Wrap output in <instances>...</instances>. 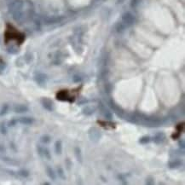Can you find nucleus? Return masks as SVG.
I'll return each mask as SVG.
<instances>
[{"mask_svg": "<svg viewBox=\"0 0 185 185\" xmlns=\"http://www.w3.org/2000/svg\"><path fill=\"white\" fill-rule=\"evenodd\" d=\"M46 173H47V176L53 181H55L56 179V175L54 171V170L51 168V167H46Z\"/></svg>", "mask_w": 185, "mask_h": 185, "instance_id": "obj_11", "label": "nucleus"}, {"mask_svg": "<svg viewBox=\"0 0 185 185\" xmlns=\"http://www.w3.org/2000/svg\"><path fill=\"white\" fill-rule=\"evenodd\" d=\"M14 111L18 113H26L29 110V108L25 105V104H16L13 108Z\"/></svg>", "mask_w": 185, "mask_h": 185, "instance_id": "obj_8", "label": "nucleus"}, {"mask_svg": "<svg viewBox=\"0 0 185 185\" xmlns=\"http://www.w3.org/2000/svg\"><path fill=\"white\" fill-rule=\"evenodd\" d=\"M9 109H10V106L9 104L5 103L2 106V108L0 109V116H3L5 115L8 112H9Z\"/></svg>", "mask_w": 185, "mask_h": 185, "instance_id": "obj_16", "label": "nucleus"}, {"mask_svg": "<svg viewBox=\"0 0 185 185\" xmlns=\"http://www.w3.org/2000/svg\"><path fill=\"white\" fill-rule=\"evenodd\" d=\"M154 178L152 177H148V178H147V180H146V184H154Z\"/></svg>", "mask_w": 185, "mask_h": 185, "instance_id": "obj_26", "label": "nucleus"}, {"mask_svg": "<svg viewBox=\"0 0 185 185\" xmlns=\"http://www.w3.org/2000/svg\"><path fill=\"white\" fill-rule=\"evenodd\" d=\"M0 133L5 135L7 133V126H5V124L3 122L0 123Z\"/></svg>", "mask_w": 185, "mask_h": 185, "instance_id": "obj_21", "label": "nucleus"}, {"mask_svg": "<svg viewBox=\"0 0 185 185\" xmlns=\"http://www.w3.org/2000/svg\"><path fill=\"white\" fill-rule=\"evenodd\" d=\"M122 21H123V24L126 27H130L134 23L135 17L130 12H126L122 16Z\"/></svg>", "mask_w": 185, "mask_h": 185, "instance_id": "obj_5", "label": "nucleus"}, {"mask_svg": "<svg viewBox=\"0 0 185 185\" xmlns=\"http://www.w3.org/2000/svg\"><path fill=\"white\" fill-rule=\"evenodd\" d=\"M5 151V148H3V146L0 145V152H4Z\"/></svg>", "mask_w": 185, "mask_h": 185, "instance_id": "obj_28", "label": "nucleus"}, {"mask_svg": "<svg viewBox=\"0 0 185 185\" xmlns=\"http://www.w3.org/2000/svg\"><path fill=\"white\" fill-rule=\"evenodd\" d=\"M17 174H18L20 177H25V178H26V177H27L29 176V171H27V170H25V169H21V170L18 171Z\"/></svg>", "mask_w": 185, "mask_h": 185, "instance_id": "obj_18", "label": "nucleus"}, {"mask_svg": "<svg viewBox=\"0 0 185 185\" xmlns=\"http://www.w3.org/2000/svg\"><path fill=\"white\" fill-rule=\"evenodd\" d=\"M56 99L59 101L69 102H73L74 101V97L72 96L68 91H60L56 94Z\"/></svg>", "mask_w": 185, "mask_h": 185, "instance_id": "obj_2", "label": "nucleus"}, {"mask_svg": "<svg viewBox=\"0 0 185 185\" xmlns=\"http://www.w3.org/2000/svg\"><path fill=\"white\" fill-rule=\"evenodd\" d=\"M41 104H42V106L44 107V109H46L47 111L49 112H52L55 109L54 102L51 99H49L47 97H43L41 99Z\"/></svg>", "mask_w": 185, "mask_h": 185, "instance_id": "obj_4", "label": "nucleus"}, {"mask_svg": "<svg viewBox=\"0 0 185 185\" xmlns=\"http://www.w3.org/2000/svg\"><path fill=\"white\" fill-rule=\"evenodd\" d=\"M166 138H167V137H166L165 133H163V132H159V133H157V134L154 137L153 140H154V142L156 144H160V143H162L165 142Z\"/></svg>", "mask_w": 185, "mask_h": 185, "instance_id": "obj_7", "label": "nucleus"}, {"mask_svg": "<svg viewBox=\"0 0 185 185\" xmlns=\"http://www.w3.org/2000/svg\"><path fill=\"white\" fill-rule=\"evenodd\" d=\"M183 129H184V123H182V124H179L177 126V130H178V132L180 133L182 130H183Z\"/></svg>", "mask_w": 185, "mask_h": 185, "instance_id": "obj_27", "label": "nucleus"}, {"mask_svg": "<svg viewBox=\"0 0 185 185\" xmlns=\"http://www.w3.org/2000/svg\"><path fill=\"white\" fill-rule=\"evenodd\" d=\"M83 113H84L85 114H86V115H91V114H92L93 113H94V109H92L91 107H86V108L83 110Z\"/></svg>", "mask_w": 185, "mask_h": 185, "instance_id": "obj_22", "label": "nucleus"}, {"mask_svg": "<svg viewBox=\"0 0 185 185\" xmlns=\"http://www.w3.org/2000/svg\"><path fill=\"white\" fill-rule=\"evenodd\" d=\"M74 153H75V156H76V159L79 162V163H83V155H82V153H81V150L79 147H76L74 148Z\"/></svg>", "mask_w": 185, "mask_h": 185, "instance_id": "obj_12", "label": "nucleus"}, {"mask_svg": "<svg viewBox=\"0 0 185 185\" xmlns=\"http://www.w3.org/2000/svg\"><path fill=\"white\" fill-rule=\"evenodd\" d=\"M18 122L22 124V125L30 126V125H33L34 123V119L30 118V117H21V118L18 119Z\"/></svg>", "mask_w": 185, "mask_h": 185, "instance_id": "obj_10", "label": "nucleus"}, {"mask_svg": "<svg viewBox=\"0 0 185 185\" xmlns=\"http://www.w3.org/2000/svg\"><path fill=\"white\" fill-rule=\"evenodd\" d=\"M57 173H58V176H59L61 179H63V180L66 179V176H65L64 171H63V169H62L61 167H58V168H57Z\"/></svg>", "mask_w": 185, "mask_h": 185, "instance_id": "obj_20", "label": "nucleus"}, {"mask_svg": "<svg viewBox=\"0 0 185 185\" xmlns=\"http://www.w3.org/2000/svg\"><path fill=\"white\" fill-rule=\"evenodd\" d=\"M81 80H82V78L79 75H74V77H73V81H74V83H79Z\"/></svg>", "mask_w": 185, "mask_h": 185, "instance_id": "obj_24", "label": "nucleus"}, {"mask_svg": "<svg viewBox=\"0 0 185 185\" xmlns=\"http://www.w3.org/2000/svg\"><path fill=\"white\" fill-rule=\"evenodd\" d=\"M51 137L49 135H43L40 137V142L44 144H48L51 143Z\"/></svg>", "mask_w": 185, "mask_h": 185, "instance_id": "obj_15", "label": "nucleus"}, {"mask_svg": "<svg viewBox=\"0 0 185 185\" xmlns=\"http://www.w3.org/2000/svg\"><path fill=\"white\" fill-rule=\"evenodd\" d=\"M47 79H48L47 75L44 74L38 73L34 76V80L39 86H44L46 85Z\"/></svg>", "mask_w": 185, "mask_h": 185, "instance_id": "obj_6", "label": "nucleus"}, {"mask_svg": "<svg viewBox=\"0 0 185 185\" xmlns=\"http://www.w3.org/2000/svg\"><path fill=\"white\" fill-rule=\"evenodd\" d=\"M12 39H15L19 44H20L25 40V35L16 31V29L14 28L11 25L8 24L7 29L5 32V42L8 43L10 40H12Z\"/></svg>", "mask_w": 185, "mask_h": 185, "instance_id": "obj_1", "label": "nucleus"}, {"mask_svg": "<svg viewBox=\"0 0 185 185\" xmlns=\"http://www.w3.org/2000/svg\"><path fill=\"white\" fill-rule=\"evenodd\" d=\"M55 152L56 154H61L62 153V143L61 140H58L55 143Z\"/></svg>", "mask_w": 185, "mask_h": 185, "instance_id": "obj_13", "label": "nucleus"}, {"mask_svg": "<svg viewBox=\"0 0 185 185\" xmlns=\"http://www.w3.org/2000/svg\"><path fill=\"white\" fill-rule=\"evenodd\" d=\"M150 142V137H148V136H144V137H141L140 138V140H139V143H141V144H147Z\"/></svg>", "mask_w": 185, "mask_h": 185, "instance_id": "obj_19", "label": "nucleus"}, {"mask_svg": "<svg viewBox=\"0 0 185 185\" xmlns=\"http://www.w3.org/2000/svg\"><path fill=\"white\" fill-rule=\"evenodd\" d=\"M168 165H169V167H170V168L173 169V168H177V167H181L182 162H181V160H173L170 161Z\"/></svg>", "mask_w": 185, "mask_h": 185, "instance_id": "obj_14", "label": "nucleus"}, {"mask_svg": "<svg viewBox=\"0 0 185 185\" xmlns=\"http://www.w3.org/2000/svg\"><path fill=\"white\" fill-rule=\"evenodd\" d=\"M43 154H44V158L47 159L48 160H51V152H50V150H49L47 148H44V147Z\"/></svg>", "mask_w": 185, "mask_h": 185, "instance_id": "obj_17", "label": "nucleus"}, {"mask_svg": "<svg viewBox=\"0 0 185 185\" xmlns=\"http://www.w3.org/2000/svg\"><path fill=\"white\" fill-rule=\"evenodd\" d=\"M89 134H92V136H89L91 141H98L101 137V133L100 131L96 128H92L89 131Z\"/></svg>", "mask_w": 185, "mask_h": 185, "instance_id": "obj_9", "label": "nucleus"}, {"mask_svg": "<svg viewBox=\"0 0 185 185\" xmlns=\"http://www.w3.org/2000/svg\"><path fill=\"white\" fill-rule=\"evenodd\" d=\"M5 68H6V64L3 61H0V74L3 73V71L5 69Z\"/></svg>", "mask_w": 185, "mask_h": 185, "instance_id": "obj_25", "label": "nucleus"}, {"mask_svg": "<svg viewBox=\"0 0 185 185\" xmlns=\"http://www.w3.org/2000/svg\"><path fill=\"white\" fill-rule=\"evenodd\" d=\"M18 123V119H10V121L9 122V124H8V126H10V127H13V126H16V124Z\"/></svg>", "mask_w": 185, "mask_h": 185, "instance_id": "obj_23", "label": "nucleus"}, {"mask_svg": "<svg viewBox=\"0 0 185 185\" xmlns=\"http://www.w3.org/2000/svg\"><path fill=\"white\" fill-rule=\"evenodd\" d=\"M23 6H24V2L22 0H15L9 5V9H10V11L13 13L16 11L21 10Z\"/></svg>", "mask_w": 185, "mask_h": 185, "instance_id": "obj_3", "label": "nucleus"}]
</instances>
